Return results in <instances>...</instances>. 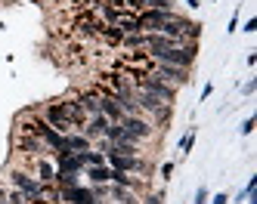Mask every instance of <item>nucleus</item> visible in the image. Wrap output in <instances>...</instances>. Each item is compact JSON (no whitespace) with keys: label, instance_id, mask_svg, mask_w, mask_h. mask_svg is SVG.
Here are the masks:
<instances>
[{"label":"nucleus","instance_id":"1","mask_svg":"<svg viewBox=\"0 0 257 204\" xmlns=\"http://www.w3.org/2000/svg\"><path fill=\"white\" fill-rule=\"evenodd\" d=\"M105 164L112 167V170H121V173H137V176H146L152 170L149 161H143L140 155H115V152H108L105 155Z\"/></svg>","mask_w":257,"mask_h":204},{"label":"nucleus","instance_id":"2","mask_svg":"<svg viewBox=\"0 0 257 204\" xmlns=\"http://www.w3.org/2000/svg\"><path fill=\"white\" fill-rule=\"evenodd\" d=\"M134 90H146V93H152V96H158L161 102H168V105H174V99H177V87L164 84L158 74H152V71H149V74H143Z\"/></svg>","mask_w":257,"mask_h":204},{"label":"nucleus","instance_id":"3","mask_svg":"<svg viewBox=\"0 0 257 204\" xmlns=\"http://www.w3.org/2000/svg\"><path fill=\"white\" fill-rule=\"evenodd\" d=\"M10 182L19 189L25 198H38L41 192H44V185L47 182H41L38 176H34L31 170H22V167H16V170H10Z\"/></svg>","mask_w":257,"mask_h":204},{"label":"nucleus","instance_id":"4","mask_svg":"<svg viewBox=\"0 0 257 204\" xmlns=\"http://www.w3.org/2000/svg\"><path fill=\"white\" fill-rule=\"evenodd\" d=\"M13 148H16L19 155H25V158H41V155H50L47 142H44V139H38V136H28V133H16V136H13Z\"/></svg>","mask_w":257,"mask_h":204},{"label":"nucleus","instance_id":"5","mask_svg":"<svg viewBox=\"0 0 257 204\" xmlns=\"http://www.w3.org/2000/svg\"><path fill=\"white\" fill-rule=\"evenodd\" d=\"M121 127L127 130V136H134L137 142H146V139H152V133H155V127H152L149 121H146L143 115H124Z\"/></svg>","mask_w":257,"mask_h":204},{"label":"nucleus","instance_id":"6","mask_svg":"<svg viewBox=\"0 0 257 204\" xmlns=\"http://www.w3.org/2000/svg\"><path fill=\"white\" fill-rule=\"evenodd\" d=\"M152 74H158V78L164 84L171 87H180V84H189V68H180V65H168V62H155L152 65Z\"/></svg>","mask_w":257,"mask_h":204},{"label":"nucleus","instance_id":"7","mask_svg":"<svg viewBox=\"0 0 257 204\" xmlns=\"http://www.w3.org/2000/svg\"><path fill=\"white\" fill-rule=\"evenodd\" d=\"M62 204H102V198L93 195L90 185H71V189H59Z\"/></svg>","mask_w":257,"mask_h":204},{"label":"nucleus","instance_id":"8","mask_svg":"<svg viewBox=\"0 0 257 204\" xmlns=\"http://www.w3.org/2000/svg\"><path fill=\"white\" fill-rule=\"evenodd\" d=\"M41 118H44L53 130H56V133H62V136H65V133H71V124L65 121L62 105H59V102H47V105H44V111H41Z\"/></svg>","mask_w":257,"mask_h":204},{"label":"nucleus","instance_id":"9","mask_svg":"<svg viewBox=\"0 0 257 204\" xmlns=\"http://www.w3.org/2000/svg\"><path fill=\"white\" fill-rule=\"evenodd\" d=\"M59 105H62V115H65V121L71 124V130H84L87 111L81 108V102H78V99H65V102H59Z\"/></svg>","mask_w":257,"mask_h":204},{"label":"nucleus","instance_id":"10","mask_svg":"<svg viewBox=\"0 0 257 204\" xmlns=\"http://www.w3.org/2000/svg\"><path fill=\"white\" fill-rule=\"evenodd\" d=\"M99 115H105L112 124H121V121H124V108L118 105V99H115V96L102 93V99H99Z\"/></svg>","mask_w":257,"mask_h":204},{"label":"nucleus","instance_id":"11","mask_svg":"<svg viewBox=\"0 0 257 204\" xmlns=\"http://www.w3.org/2000/svg\"><path fill=\"white\" fill-rule=\"evenodd\" d=\"M31 167H34L31 173L38 176L41 182H53V176H56V164H53V161H50L47 155H41V158H34V164H31Z\"/></svg>","mask_w":257,"mask_h":204},{"label":"nucleus","instance_id":"12","mask_svg":"<svg viewBox=\"0 0 257 204\" xmlns=\"http://www.w3.org/2000/svg\"><path fill=\"white\" fill-rule=\"evenodd\" d=\"M99 99H102V93L93 87V90H84L81 96H78V102H81V108L87 111V118H93V115H99Z\"/></svg>","mask_w":257,"mask_h":204},{"label":"nucleus","instance_id":"13","mask_svg":"<svg viewBox=\"0 0 257 204\" xmlns=\"http://www.w3.org/2000/svg\"><path fill=\"white\" fill-rule=\"evenodd\" d=\"M84 176L90 182H112V167L102 164V167H84Z\"/></svg>","mask_w":257,"mask_h":204},{"label":"nucleus","instance_id":"14","mask_svg":"<svg viewBox=\"0 0 257 204\" xmlns=\"http://www.w3.org/2000/svg\"><path fill=\"white\" fill-rule=\"evenodd\" d=\"M65 142L71 152H87V148H93V139L84 136V133H65Z\"/></svg>","mask_w":257,"mask_h":204},{"label":"nucleus","instance_id":"15","mask_svg":"<svg viewBox=\"0 0 257 204\" xmlns=\"http://www.w3.org/2000/svg\"><path fill=\"white\" fill-rule=\"evenodd\" d=\"M127 50H146V31H137V34H124L121 41Z\"/></svg>","mask_w":257,"mask_h":204},{"label":"nucleus","instance_id":"16","mask_svg":"<svg viewBox=\"0 0 257 204\" xmlns=\"http://www.w3.org/2000/svg\"><path fill=\"white\" fill-rule=\"evenodd\" d=\"M78 176L81 173H56L53 176V185H56V189H71V185H81Z\"/></svg>","mask_w":257,"mask_h":204},{"label":"nucleus","instance_id":"17","mask_svg":"<svg viewBox=\"0 0 257 204\" xmlns=\"http://www.w3.org/2000/svg\"><path fill=\"white\" fill-rule=\"evenodd\" d=\"M99 37H102V41H108V44H121V41H124V31H121L118 25H105V28L99 31Z\"/></svg>","mask_w":257,"mask_h":204},{"label":"nucleus","instance_id":"18","mask_svg":"<svg viewBox=\"0 0 257 204\" xmlns=\"http://www.w3.org/2000/svg\"><path fill=\"white\" fill-rule=\"evenodd\" d=\"M192 142H195V127H189V130H186V136L180 139V152H183V155H189V152H192Z\"/></svg>","mask_w":257,"mask_h":204},{"label":"nucleus","instance_id":"19","mask_svg":"<svg viewBox=\"0 0 257 204\" xmlns=\"http://www.w3.org/2000/svg\"><path fill=\"white\" fill-rule=\"evenodd\" d=\"M146 10H174V0H146Z\"/></svg>","mask_w":257,"mask_h":204},{"label":"nucleus","instance_id":"20","mask_svg":"<svg viewBox=\"0 0 257 204\" xmlns=\"http://www.w3.org/2000/svg\"><path fill=\"white\" fill-rule=\"evenodd\" d=\"M254 124H257V118L251 115V118H248V121L242 124V136H251V133H254Z\"/></svg>","mask_w":257,"mask_h":204},{"label":"nucleus","instance_id":"21","mask_svg":"<svg viewBox=\"0 0 257 204\" xmlns=\"http://www.w3.org/2000/svg\"><path fill=\"white\" fill-rule=\"evenodd\" d=\"M171 173H174V164H171V161L161 164V179H171Z\"/></svg>","mask_w":257,"mask_h":204},{"label":"nucleus","instance_id":"22","mask_svg":"<svg viewBox=\"0 0 257 204\" xmlns=\"http://www.w3.org/2000/svg\"><path fill=\"white\" fill-rule=\"evenodd\" d=\"M208 201V189H205V185H201V189L195 192V204H205Z\"/></svg>","mask_w":257,"mask_h":204},{"label":"nucleus","instance_id":"23","mask_svg":"<svg viewBox=\"0 0 257 204\" xmlns=\"http://www.w3.org/2000/svg\"><path fill=\"white\" fill-rule=\"evenodd\" d=\"M211 204H229V195H226V192H220V195H214Z\"/></svg>","mask_w":257,"mask_h":204},{"label":"nucleus","instance_id":"24","mask_svg":"<svg viewBox=\"0 0 257 204\" xmlns=\"http://www.w3.org/2000/svg\"><path fill=\"white\" fill-rule=\"evenodd\" d=\"M226 31H229V34H232V31H238V13H232V19H229V28H226Z\"/></svg>","mask_w":257,"mask_h":204},{"label":"nucleus","instance_id":"25","mask_svg":"<svg viewBox=\"0 0 257 204\" xmlns=\"http://www.w3.org/2000/svg\"><path fill=\"white\" fill-rule=\"evenodd\" d=\"M242 31H248V34H254L257 31V19H248V22H245V28Z\"/></svg>","mask_w":257,"mask_h":204},{"label":"nucleus","instance_id":"26","mask_svg":"<svg viewBox=\"0 0 257 204\" xmlns=\"http://www.w3.org/2000/svg\"><path fill=\"white\" fill-rule=\"evenodd\" d=\"M254 90H257V81H248V84L242 87V93H245V96H251V93H254Z\"/></svg>","mask_w":257,"mask_h":204},{"label":"nucleus","instance_id":"27","mask_svg":"<svg viewBox=\"0 0 257 204\" xmlns=\"http://www.w3.org/2000/svg\"><path fill=\"white\" fill-rule=\"evenodd\" d=\"M161 201H164V195H161V192H155V195L146 198V204H161Z\"/></svg>","mask_w":257,"mask_h":204},{"label":"nucleus","instance_id":"28","mask_svg":"<svg viewBox=\"0 0 257 204\" xmlns=\"http://www.w3.org/2000/svg\"><path fill=\"white\" fill-rule=\"evenodd\" d=\"M211 93H214V84H205V90H201V102H208Z\"/></svg>","mask_w":257,"mask_h":204},{"label":"nucleus","instance_id":"29","mask_svg":"<svg viewBox=\"0 0 257 204\" xmlns=\"http://www.w3.org/2000/svg\"><path fill=\"white\" fill-rule=\"evenodd\" d=\"M248 204H257V195H254V192L248 195Z\"/></svg>","mask_w":257,"mask_h":204},{"label":"nucleus","instance_id":"30","mask_svg":"<svg viewBox=\"0 0 257 204\" xmlns=\"http://www.w3.org/2000/svg\"><path fill=\"white\" fill-rule=\"evenodd\" d=\"M0 204H7V192L4 189H0Z\"/></svg>","mask_w":257,"mask_h":204},{"label":"nucleus","instance_id":"31","mask_svg":"<svg viewBox=\"0 0 257 204\" xmlns=\"http://www.w3.org/2000/svg\"><path fill=\"white\" fill-rule=\"evenodd\" d=\"M186 4H189V7H192V10H195V7H198V0H186Z\"/></svg>","mask_w":257,"mask_h":204}]
</instances>
